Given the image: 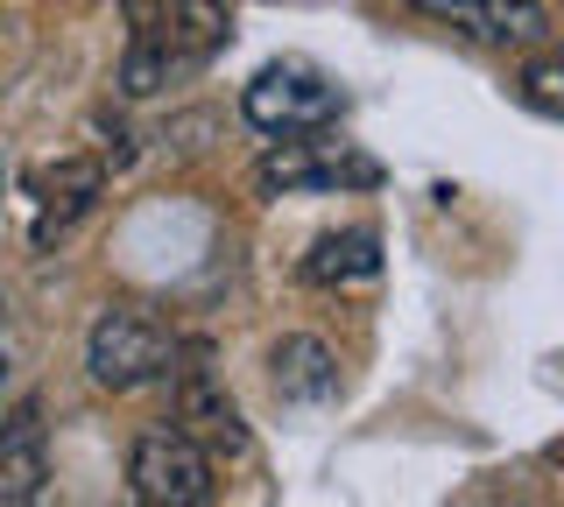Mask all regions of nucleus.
Wrapping results in <instances>:
<instances>
[{
  "label": "nucleus",
  "mask_w": 564,
  "mask_h": 507,
  "mask_svg": "<svg viewBox=\"0 0 564 507\" xmlns=\"http://www.w3.org/2000/svg\"><path fill=\"white\" fill-rule=\"evenodd\" d=\"M226 43H234L226 0H149V8H134V43H128V64H120V85L128 92H163L170 78L212 64Z\"/></svg>",
  "instance_id": "1"
},
{
  "label": "nucleus",
  "mask_w": 564,
  "mask_h": 507,
  "mask_svg": "<svg viewBox=\"0 0 564 507\" xmlns=\"http://www.w3.org/2000/svg\"><path fill=\"white\" fill-rule=\"evenodd\" d=\"M254 184L261 190H367V184H381V163L375 155H360L352 142H339V134H325V128H304V134H282V148L261 155V169H254Z\"/></svg>",
  "instance_id": "2"
},
{
  "label": "nucleus",
  "mask_w": 564,
  "mask_h": 507,
  "mask_svg": "<svg viewBox=\"0 0 564 507\" xmlns=\"http://www.w3.org/2000/svg\"><path fill=\"white\" fill-rule=\"evenodd\" d=\"M170 360H176V339L149 318V310H106L93 324V339H85V366H93V381L113 388V395L163 381Z\"/></svg>",
  "instance_id": "3"
},
{
  "label": "nucleus",
  "mask_w": 564,
  "mask_h": 507,
  "mask_svg": "<svg viewBox=\"0 0 564 507\" xmlns=\"http://www.w3.org/2000/svg\"><path fill=\"white\" fill-rule=\"evenodd\" d=\"M240 107H247V120H254L261 134H304V128H332L346 99H339V85L317 71V64L282 57V64H269V71H254Z\"/></svg>",
  "instance_id": "4"
},
{
  "label": "nucleus",
  "mask_w": 564,
  "mask_h": 507,
  "mask_svg": "<svg viewBox=\"0 0 564 507\" xmlns=\"http://www.w3.org/2000/svg\"><path fill=\"white\" fill-rule=\"evenodd\" d=\"M128 486H134V500H149V507H205L212 500V451L191 444L176 423L149 430V437H134Z\"/></svg>",
  "instance_id": "5"
},
{
  "label": "nucleus",
  "mask_w": 564,
  "mask_h": 507,
  "mask_svg": "<svg viewBox=\"0 0 564 507\" xmlns=\"http://www.w3.org/2000/svg\"><path fill=\"white\" fill-rule=\"evenodd\" d=\"M176 430H184L191 444L219 451V459L247 451V423H240L234 395L219 388V374H212V366H176Z\"/></svg>",
  "instance_id": "6"
},
{
  "label": "nucleus",
  "mask_w": 564,
  "mask_h": 507,
  "mask_svg": "<svg viewBox=\"0 0 564 507\" xmlns=\"http://www.w3.org/2000/svg\"><path fill=\"white\" fill-rule=\"evenodd\" d=\"M99 184H106V169H99V163H85V155H64V163L29 169L22 190L35 198V247H50V233H64V225L99 198Z\"/></svg>",
  "instance_id": "7"
},
{
  "label": "nucleus",
  "mask_w": 564,
  "mask_h": 507,
  "mask_svg": "<svg viewBox=\"0 0 564 507\" xmlns=\"http://www.w3.org/2000/svg\"><path fill=\"white\" fill-rule=\"evenodd\" d=\"M416 14H437V22L466 29L480 43H536L543 36V8L529 0H410Z\"/></svg>",
  "instance_id": "8"
},
{
  "label": "nucleus",
  "mask_w": 564,
  "mask_h": 507,
  "mask_svg": "<svg viewBox=\"0 0 564 507\" xmlns=\"http://www.w3.org/2000/svg\"><path fill=\"white\" fill-rule=\"evenodd\" d=\"M50 480V451H43V409L22 401V409L0 423V500H35Z\"/></svg>",
  "instance_id": "9"
},
{
  "label": "nucleus",
  "mask_w": 564,
  "mask_h": 507,
  "mask_svg": "<svg viewBox=\"0 0 564 507\" xmlns=\"http://www.w3.org/2000/svg\"><path fill=\"white\" fill-rule=\"evenodd\" d=\"M275 388L282 401H332L339 395V360H332V345H317V339H282L275 353Z\"/></svg>",
  "instance_id": "10"
},
{
  "label": "nucleus",
  "mask_w": 564,
  "mask_h": 507,
  "mask_svg": "<svg viewBox=\"0 0 564 507\" xmlns=\"http://www.w3.org/2000/svg\"><path fill=\"white\" fill-rule=\"evenodd\" d=\"M375 268H381V240L367 233V225H352V233H325L311 247V261H304V275H311V283H325V289L367 283Z\"/></svg>",
  "instance_id": "11"
},
{
  "label": "nucleus",
  "mask_w": 564,
  "mask_h": 507,
  "mask_svg": "<svg viewBox=\"0 0 564 507\" xmlns=\"http://www.w3.org/2000/svg\"><path fill=\"white\" fill-rule=\"evenodd\" d=\"M522 92H529V107L564 113V49H551V57L529 64V71H522Z\"/></svg>",
  "instance_id": "12"
},
{
  "label": "nucleus",
  "mask_w": 564,
  "mask_h": 507,
  "mask_svg": "<svg viewBox=\"0 0 564 507\" xmlns=\"http://www.w3.org/2000/svg\"><path fill=\"white\" fill-rule=\"evenodd\" d=\"M557 459H564V451H557Z\"/></svg>",
  "instance_id": "13"
}]
</instances>
